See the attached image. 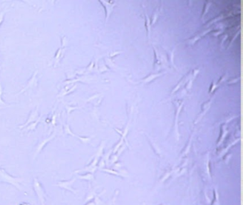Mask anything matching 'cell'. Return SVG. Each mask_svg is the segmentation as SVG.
<instances>
[{
  "mask_svg": "<svg viewBox=\"0 0 243 205\" xmlns=\"http://www.w3.org/2000/svg\"><path fill=\"white\" fill-rule=\"evenodd\" d=\"M55 135H56V132L52 134L49 137V138H46V139L44 140H43L42 142H41V143L40 144H39V146H38L37 149V151H36V155H37V154L38 153H39V152H40V151L41 150V149H42V147H44V145H46V144L48 143V142H49L50 140L53 139V138H54Z\"/></svg>",
  "mask_w": 243,
  "mask_h": 205,
  "instance_id": "cell-4",
  "label": "cell"
},
{
  "mask_svg": "<svg viewBox=\"0 0 243 205\" xmlns=\"http://www.w3.org/2000/svg\"><path fill=\"white\" fill-rule=\"evenodd\" d=\"M74 180H75V179H73L71 181H69V182H60L61 184H63V185H60L59 187L67 189V190H70L71 191L76 192V191H74V190H73L71 189V184H73V182H74Z\"/></svg>",
  "mask_w": 243,
  "mask_h": 205,
  "instance_id": "cell-6",
  "label": "cell"
},
{
  "mask_svg": "<svg viewBox=\"0 0 243 205\" xmlns=\"http://www.w3.org/2000/svg\"><path fill=\"white\" fill-rule=\"evenodd\" d=\"M39 118H40V117H39V113H38V107H37L35 109H34L29 114V117L26 123H25L24 125H20V126H19V127H20V128H24V127L27 126L28 125H29L30 123L37 121V120L39 119Z\"/></svg>",
  "mask_w": 243,
  "mask_h": 205,
  "instance_id": "cell-2",
  "label": "cell"
},
{
  "mask_svg": "<svg viewBox=\"0 0 243 205\" xmlns=\"http://www.w3.org/2000/svg\"><path fill=\"white\" fill-rule=\"evenodd\" d=\"M1 95H2V87H1V83H0V110L7 108L12 106V104H9L5 101H4L2 98H1Z\"/></svg>",
  "mask_w": 243,
  "mask_h": 205,
  "instance_id": "cell-5",
  "label": "cell"
},
{
  "mask_svg": "<svg viewBox=\"0 0 243 205\" xmlns=\"http://www.w3.org/2000/svg\"><path fill=\"white\" fill-rule=\"evenodd\" d=\"M104 2H105V4H106V17H107V19H108V18L109 17L110 14H111V12H112V7H113L111 6V4H109V2H106V1H104Z\"/></svg>",
  "mask_w": 243,
  "mask_h": 205,
  "instance_id": "cell-8",
  "label": "cell"
},
{
  "mask_svg": "<svg viewBox=\"0 0 243 205\" xmlns=\"http://www.w3.org/2000/svg\"><path fill=\"white\" fill-rule=\"evenodd\" d=\"M41 118V117H40V118H39V119L37 120V121L34 122V123H30L29 125H28L27 126H26V130H35L36 127H37L38 123H39V120H40Z\"/></svg>",
  "mask_w": 243,
  "mask_h": 205,
  "instance_id": "cell-7",
  "label": "cell"
},
{
  "mask_svg": "<svg viewBox=\"0 0 243 205\" xmlns=\"http://www.w3.org/2000/svg\"><path fill=\"white\" fill-rule=\"evenodd\" d=\"M156 76H157V75H155V76H153V77H152V79H153V78H156ZM150 79H151V77H150V78H148V81H150Z\"/></svg>",
  "mask_w": 243,
  "mask_h": 205,
  "instance_id": "cell-12",
  "label": "cell"
},
{
  "mask_svg": "<svg viewBox=\"0 0 243 205\" xmlns=\"http://www.w3.org/2000/svg\"><path fill=\"white\" fill-rule=\"evenodd\" d=\"M7 12V10H4L0 12V26H1V24H2L4 19V15H5V14H6Z\"/></svg>",
  "mask_w": 243,
  "mask_h": 205,
  "instance_id": "cell-9",
  "label": "cell"
},
{
  "mask_svg": "<svg viewBox=\"0 0 243 205\" xmlns=\"http://www.w3.org/2000/svg\"><path fill=\"white\" fill-rule=\"evenodd\" d=\"M81 178H83V179H93V175L92 174H86L85 176H81V177H80Z\"/></svg>",
  "mask_w": 243,
  "mask_h": 205,
  "instance_id": "cell-11",
  "label": "cell"
},
{
  "mask_svg": "<svg viewBox=\"0 0 243 205\" xmlns=\"http://www.w3.org/2000/svg\"><path fill=\"white\" fill-rule=\"evenodd\" d=\"M0 62H1V57H0Z\"/></svg>",
  "mask_w": 243,
  "mask_h": 205,
  "instance_id": "cell-13",
  "label": "cell"
},
{
  "mask_svg": "<svg viewBox=\"0 0 243 205\" xmlns=\"http://www.w3.org/2000/svg\"><path fill=\"white\" fill-rule=\"evenodd\" d=\"M0 174H1L3 177H4L5 179H7V182H10V183H12V184H13L14 185L16 184V183H18L17 182L19 180V179L12 178L11 176L9 175V174H7L6 172H5L4 170H3V169H1V168H0Z\"/></svg>",
  "mask_w": 243,
  "mask_h": 205,
  "instance_id": "cell-3",
  "label": "cell"
},
{
  "mask_svg": "<svg viewBox=\"0 0 243 205\" xmlns=\"http://www.w3.org/2000/svg\"><path fill=\"white\" fill-rule=\"evenodd\" d=\"M66 111H67V114L69 115L72 111H74L75 109H76V107H71V106L66 105Z\"/></svg>",
  "mask_w": 243,
  "mask_h": 205,
  "instance_id": "cell-10",
  "label": "cell"
},
{
  "mask_svg": "<svg viewBox=\"0 0 243 205\" xmlns=\"http://www.w3.org/2000/svg\"><path fill=\"white\" fill-rule=\"evenodd\" d=\"M37 74H38V70H36V71H35V73H34L33 75L31 77V78L29 80L27 84H26V85L25 86V87L23 88V89H21L19 93H17V94H16V96L21 94V93L25 92V91H27V90L29 89H34V88L37 87L38 85Z\"/></svg>",
  "mask_w": 243,
  "mask_h": 205,
  "instance_id": "cell-1",
  "label": "cell"
}]
</instances>
